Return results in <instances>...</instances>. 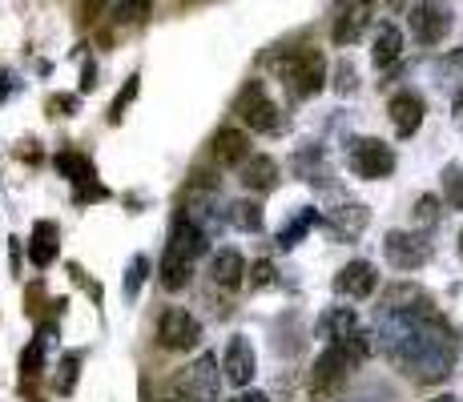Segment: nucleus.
I'll list each match as a JSON object with an SVG mask.
<instances>
[{
	"instance_id": "5701e85b",
	"label": "nucleus",
	"mask_w": 463,
	"mask_h": 402,
	"mask_svg": "<svg viewBox=\"0 0 463 402\" xmlns=\"http://www.w3.org/2000/svg\"><path fill=\"white\" fill-rule=\"evenodd\" d=\"M363 226H367V210H363V205H343V210L335 213V221H331V229L338 238L363 234Z\"/></svg>"
},
{
	"instance_id": "a878e982",
	"label": "nucleus",
	"mask_w": 463,
	"mask_h": 402,
	"mask_svg": "<svg viewBox=\"0 0 463 402\" xmlns=\"http://www.w3.org/2000/svg\"><path fill=\"white\" fill-rule=\"evenodd\" d=\"M230 210H234L230 218H234V226H238V229H250V234H254V229H262V205H254V201H238V205H230Z\"/></svg>"
},
{
	"instance_id": "9d476101",
	"label": "nucleus",
	"mask_w": 463,
	"mask_h": 402,
	"mask_svg": "<svg viewBox=\"0 0 463 402\" xmlns=\"http://www.w3.org/2000/svg\"><path fill=\"white\" fill-rule=\"evenodd\" d=\"M254 366H258V362H254V346L246 342L242 334L230 338L226 354H222V370H226V382H234V387H250Z\"/></svg>"
},
{
	"instance_id": "b1692460",
	"label": "nucleus",
	"mask_w": 463,
	"mask_h": 402,
	"mask_svg": "<svg viewBox=\"0 0 463 402\" xmlns=\"http://www.w3.org/2000/svg\"><path fill=\"white\" fill-rule=\"evenodd\" d=\"M149 16V0H118L113 5V21L118 24H141Z\"/></svg>"
},
{
	"instance_id": "39448f33",
	"label": "nucleus",
	"mask_w": 463,
	"mask_h": 402,
	"mask_svg": "<svg viewBox=\"0 0 463 402\" xmlns=\"http://www.w3.org/2000/svg\"><path fill=\"white\" fill-rule=\"evenodd\" d=\"M346 161H351L354 177L379 182V177H391V169H395V149L379 137H354L351 149H346Z\"/></svg>"
},
{
	"instance_id": "aec40b11",
	"label": "nucleus",
	"mask_w": 463,
	"mask_h": 402,
	"mask_svg": "<svg viewBox=\"0 0 463 402\" xmlns=\"http://www.w3.org/2000/svg\"><path fill=\"white\" fill-rule=\"evenodd\" d=\"M399 57H403V33H399L395 24H379L375 44H371V61H375V69L395 65Z\"/></svg>"
},
{
	"instance_id": "f8f14e48",
	"label": "nucleus",
	"mask_w": 463,
	"mask_h": 402,
	"mask_svg": "<svg viewBox=\"0 0 463 402\" xmlns=\"http://www.w3.org/2000/svg\"><path fill=\"white\" fill-rule=\"evenodd\" d=\"M375 285H379V274L371 262H346L335 278V290L343 294V298H371Z\"/></svg>"
},
{
	"instance_id": "c85d7f7f",
	"label": "nucleus",
	"mask_w": 463,
	"mask_h": 402,
	"mask_svg": "<svg viewBox=\"0 0 463 402\" xmlns=\"http://www.w3.org/2000/svg\"><path fill=\"white\" fill-rule=\"evenodd\" d=\"M411 218H415V226L420 229H431L435 221H439V198H435V193H423V198L415 201Z\"/></svg>"
},
{
	"instance_id": "473e14b6",
	"label": "nucleus",
	"mask_w": 463,
	"mask_h": 402,
	"mask_svg": "<svg viewBox=\"0 0 463 402\" xmlns=\"http://www.w3.org/2000/svg\"><path fill=\"white\" fill-rule=\"evenodd\" d=\"M146 270H149V262L146 257H133V266H129V278H126V294L133 298L137 294V285H141V278H146Z\"/></svg>"
},
{
	"instance_id": "37998d69",
	"label": "nucleus",
	"mask_w": 463,
	"mask_h": 402,
	"mask_svg": "<svg viewBox=\"0 0 463 402\" xmlns=\"http://www.w3.org/2000/svg\"><path fill=\"white\" fill-rule=\"evenodd\" d=\"M387 5H391V8H403V0H387Z\"/></svg>"
},
{
	"instance_id": "2f4dec72",
	"label": "nucleus",
	"mask_w": 463,
	"mask_h": 402,
	"mask_svg": "<svg viewBox=\"0 0 463 402\" xmlns=\"http://www.w3.org/2000/svg\"><path fill=\"white\" fill-rule=\"evenodd\" d=\"M137 85H141V77L133 73L129 77V85H126V93H118V101H113V121H121V113H126V105L137 97Z\"/></svg>"
},
{
	"instance_id": "0eeeda50",
	"label": "nucleus",
	"mask_w": 463,
	"mask_h": 402,
	"mask_svg": "<svg viewBox=\"0 0 463 402\" xmlns=\"http://www.w3.org/2000/svg\"><path fill=\"white\" fill-rule=\"evenodd\" d=\"M202 342V322L185 310H165L157 322V346L162 351H194Z\"/></svg>"
},
{
	"instance_id": "c756f323",
	"label": "nucleus",
	"mask_w": 463,
	"mask_h": 402,
	"mask_svg": "<svg viewBox=\"0 0 463 402\" xmlns=\"http://www.w3.org/2000/svg\"><path fill=\"white\" fill-rule=\"evenodd\" d=\"M315 221H318V213H315V210H307V213H302V218L295 221V226H287V229H282V234H279V246H287V249H290V246H295V241H298L302 234H307L310 226H315Z\"/></svg>"
},
{
	"instance_id": "2eb2a0df",
	"label": "nucleus",
	"mask_w": 463,
	"mask_h": 402,
	"mask_svg": "<svg viewBox=\"0 0 463 402\" xmlns=\"http://www.w3.org/2000/svg\"><path fill=\"white\" fill-rule=\"evenodd\" d=\"M210 154L218 165H246V161H250V137H246L242 129H218Z\"/></svg>"
},
{
	"instance_id": "f3484780",
	"label": "nucleus",
	"mask_w": 463,
	"mask_h": 402,
	"mask_svg": "<svg viewBox=\"0 0 463 402\" xmlns=\"http://www.w3.org/2000/svg\"><path fill=\"white\" fill-rule=\"evenodd\" d=\"M351 334H359V318H354L351 306H335L318 318V338H326V346L343 342V338H351Z\"/></svg>"
},
{
	"instance_id": "412c9836",
	"label": "nucleus",
	"mask_w": 463,
	"mask_h": 402,
	"mask_svg": "<svg viewBox=\"0 0 463 402\" xmlns=\"http://www.w3.org/2000/svg\"><path fill=\"white\" fill-rule=\"evenodd\" d=\"M242 274H246V262H242V254H238V249H222V254L210 262L213 285H226V290H234V285L242 282Z\"/></svg>"
},
{
	"instance_id": "a18cd8bd",
	"label": "nucleus",
	"mask_w": 463,
	"mask_h": 402,
	"mask_svg": "<svg viewBox=\"0 0 463 402\" xmlns=\"http://www.w3.org/2000/svg\"><path fill=\"white\" fill-rule=\"evenodd\" d=\"M162 402H182V398H162Z\"/></svg>"
},
{
	"instance_id": "7c9ffc66",
	"label": "nucleus",
	"mask_w": 463,
	"mask_h": 402,
	"mask_svg": "<svg viewBox=\"0 0 463 402\" xmlns=\"http://www.w3.org/2000/svg\"><path fill=\"white\" fill-rule=\"evenodd\" d=\"M77 366H81V354H69V359L61 362V382H57L61 395H69V390H73V382H77Z\"/></svg>"
},
{
	"instance_id": "e433bc0d",
	"label": "nucleus",
	"mask_w": 463,
	"mask_h": 402,
	"mask_svg": "<svg viewBox=\"0 0 463 402\" xmlns=\"http://www.w3.org/2000/svg\"><path fill=\"white\" fill-rule=\"evenodd\" d=\"M49 109H52V117H57V109H61V117H69V113L77 109V97H52Z\"/></svg>"
},
{
	"instance_id": "f704fd0d",
	"label": "nucleus",
	"mask_w": 463,
	"mask_h": 402,
	"mask_svg": "<svg viewBox=\"0 0 463 402\" xmlns=\"http://www.w3.org/2000/svg\"><path fill=\"white\" fill-rule=\"evenodd\" d=\"M274 282V266L270 262H254V270H250V285L254 290H262V285H270Z\"/></svg>"
},
{
	"instance_id": "49530a36",
	"label": "nucleus",
	"mask_w": 463,
	"mask_h": 402,
	"mask_svg": "<svg viewBox=\"0 0 463 402\" xmlns=\"http://www.w3.org/2000/svg\"><path fill=\"white\" fill-rule=\"evenodd\" d=\"M185 5H190V0H185Z\"/></svg>"
},
{
	"instance_id": "ea45409f",
	"label": "nucleus",
	"mask_w": 463,
	"mask_h": 402,
	"mask_svg": "<svg viewBox=\"0 0 463 402\" xmlns=\"http://www.w3.org/2000/svg\"><path fill=\"white\" fill-rule=\"evenodd\" d=\"M234 402H270V398H266V395H258V390H250V395H238Z\"/></svg>"
},
{
	"instance_id": "dca6fc26",
	"label": "nucleus",
	"mask_w": 463,
	"mask_h": 402,
	"mask_svg": "<svg viewBox=\"0 0 463 402\" xmlns=\"http://www.w3.org/2000/svg\"><path fill=\"white\" fill-rule=\"evenodd\" d=\"M165 249H174V254H182V257H190L194 262L198 254H206V234H202L190 218H177L174 229H169V246Z\"/></svg>"
},
{
	"instance_id": "a19ab883",
	"label": "nucleus",
	"mask_w": 463,
	"mask_h": 402,
	"mask_svg": "<svg viewBox=\"0 0 463 402\" xmlns=\"http://www.w3.org/2000/svg\"><path fill=\"white\" fill-rule=\"evenodd\" d=\"M427 402H456L451 395H435V398H427Z\"/></svg>"
},
{
	"instance_id": "20e7f679",
	"label": "nucleus",
	"mask_w": 463,
	"mask_h": 402,
	"mask_svg": "<svg viewBox=\"0 0 463 402\" xmlns=\"http://www.w3.org/2000/svg\"><path fill=\"white\" fill-rule=\"evenodd\" d=\"M234 113L250 125L254 133H279L282 129V113H279V105L270 101L262 80L242 85V93H238V101H234Z\"/></svg>"
},
{
	"instance_id": "c9c22d12",
	"label": "nucleus",
	"mask_w": 463,
	"mask_h": 402,
	"mask_svg": "<svg viewBox=\"0 0 463 402\" xmlns=\"http://www.w3.org/2000/svg\"><path fill=\"white\" fill-rule=\"evenodd\" d=\"M105 5H109V0H81V21H97V16L105 13Z\"/></svg>"
},
{
	"instance_id": "4c0bfd02",
	"label": "nucleus",
	"mask_w": 463,
	"mask_h": 402,
	"mask_svg": "<svg viewBox=\"0 0 463 402\" xmlns=\"http://www.w3.org/2000/svg\"><path fill=\"white\" fill-rule=\"evenodd\" d=\"M451 113H456V125H459V129H463V89H459V93H456V101H451Z\"/></svg>"
},
{
	"instance_id": "6ab92c4d",
	"label": "nucleus",
	"mask_w": 463,
	"mask_h": 402,
	"mask_svg": "<svg viewBox=\"0 0 463 402\" xmlns=\"http://www.w3.org/2000/svg\"><path fill=\"white\" fill-rule=\"evenodd\" d=\"M242 185L246 190H254V193H266V190H274L279 185V161L274 157H250L242 165Z\"/></svg>"
},
{
	"instance_id": "58836bf2",
	"label": "nucleus",
	"mask_w": 463,
	"mask_h": 402,
	"mask_svg": "<svg viewBox=\"0 0 463 402\" xmlns=\"http://www.w3.org/2000/svg\"><path fill=\"white\" fill-rule=\"evenodd\" d=\"M93 77H97V69H93V65H85V77H81V89H93V85H97V80H93Z\"/></svg>"
},
{
	"instance_id": "1a4fd4ad",
	"label": "nucleus",
	"mask_w": 463,
	"mask_h": 402,
	"mask_svg": "<svg viewBox=\"0 0 463 402\" xmlns=\"http://www.w3.org/2000/svg\"><path fill=\"white\" fill-rule=\"evenodd\" d=\"M427 310H435L431 294L411 282H399V285H387L379 314H427Z\"/></svg>"
},
{
	"instance_id": "a211bd4d",
	"label": "nucleus",
	"mask_w": 463,
	"mask_h": 402,
	"mask_svg": "<svg viewBox=\"0 0 463 402\" xmlns=\"http://www.w3.org/2000/svg\"><path fill=\"white\" fill-rule=\"evenodd\" d=\"M194 278V262L190 257H182V254H174V249H165L162 254V266H157V282H162V290L169 294H177V290H185Z\"/></svg>"
},
{
	"instance_id": "7ed1b4c3",
	"label": "nucleus",
	"mask_w": 463,
	"mask_h": 402,
	"mask_svg": "<svg viewBox=\"0 0 463 402\" xmlns=\"http://www.w3.org/2000/svg\"><path fill=\"white\" fill-rule=\"evenodd\" d=\"M279 73H282V85L290 89V97L307 101V97H315L326 85V57L318 49H290L279 61Z\"/></svg>"
},
{
	"instance_id": "bb28decb",
	"label": "nucleus",
	"mask_w": 463,
	"mask_h": 402,
	"mask_svg": "<svg viewBox=\"0 0 463 402\" xmlns=\"http://www.w3.org/2000/svg\"><path fill=\"white\" fill-rule=\"evenodd\" d=\"M57 169L65 177H73V182H93V165L77 154H57Z\"/></svg>"
},
{
	"instance_id": "393cba45",
	"label": "nucleus",
	"mask_w": 463,
	"mask_h": 402,
	"mask_svg": "<svg viewBox=\"0 0 463 402\" xmlns=\"http://www.w3.org/2000/svg\"><path fill=\"white\" fill-rule=\"evenodd\" d=\"M443 201H448L451 210H463V169L459 165L443 169Z\"/></svg>"
},
{
	"instance_id": "cd10ccee",
	"label": "nucleus",
	"mask_w": 463,
	"mask_h": 402,
	"mask_svg": "<svg viewBox=\"0 0 463 402\" xmlns=\"http://www.w3.org/2000/svg\"><path fill=\"white\" fill-rule=\"evenodd\" d=\"M41 370H44V334L33 338L29 351L21 354V374H24V379H37Z\"/></svg>"
},
{
	"instance_id": "79ce46f5",
	"label": "nucleus",
	"mask_w": 463,
	"mask_h": 402,
	"mask_svg": "<svg viewBox=\"0 0 463 402\" xmlns=\"http://www.w3.org/2000/svg\"><path fill=\"white\" fill-rule=\"evenodd\" d=\"M5 97H8V85H5V80H0V101H5Z\"/></svg>"
},
{
	"instance_id": "6e6552de",
	"label": "nucleus",
	"mask_w": 463,
	"mask_h": 402,
	"mask_svg": "<svg viewBox=\"0 0 463 402\" xmlns=\"http://www.w3.org/2000/svg\"><path fill=\"white\" fill-rule=\"evenodd\" d=\"M383 254H387V262L395 266V270H420L427 266V257H431V246L420 238V234H407V229H391L387 238H383Z\"/></svg>"
},
{
	"instance_id": "f257e3e1",
	"label": "nucleus",
	"mask_w": 463,
	"mask_h": 402,
	"mask_svg": "<svg viewBox=\"0 0 463 402\" xmlns=\"http://www.w3.org/2000/svg\"><path fill=\"white\" fill-rule=\"evenodd\" d=\"M379 338L391 359L420 382L448 379L459 354V330L443 322L435 310H427V314H379Z\"/></svg>"
},
{
	"instance_id": "c03bdc74",
	"label": "nucleus",
	"mask_w": 463,
	"mask_h": 402,
	"mask_svg": "<svg viewBox=\"0 0 463 402\" xmlns=\"http://www.w3.org/2000/svg\"><path fill=\"white\" fill-rule=\"evenodd\" d=\"M459 254H463V229H459Z\"/></svg>"
},
{
	"instance_id": "72a5a7b5",
	"label": "nucleus",
	"mask_w": 463,
	"mask_h": 402,
	"mask_svg": "<svg viewBox=\"0 0 463 402\" xmlns=\"http://www.w3.org/2000/svg\"><path fill=\"white\" fill-rule=\"evenodd\" d=\"M338 80H335V89H338V93H354V85H359V77H354V69L351 65H346V61H343V65H338V73H335Z\"/></svg>"
},
{
	"instance_id": "f03ea898",
	"label": "nucleus",
	"mask_w": 463,
	"mask_h": 402,
	"mask_svg": "<svg viewBox=\"0 0 463 402\" xmlns=\"http://www.w3.org/2000/svg\"><path fill=\"white\" fill-rule=\"evenodd\" d=\"M367 354H371L367 334H351V338H343V342H331L315 359V370H310V390H315L318 398L343 390V382L351 379V370L367 359Z\"/></svg>"
},
{
	"instance_id": "4be33fe9",
	"label": "nucleus",
	"mask_w": 463,
	"mask_h": 402,
	"mask_svg": "<svg viewBox=\"0 0 463 402\" xmlns=\"http://www.w3.org/2000/svg\"><path fill=\"white\" fill-rule=\"evenodd\" d=\"M29 257L41 270L57 257V226H52V221H37V229H33V238H29Z\"/></svg>"
},
{
	"instance_id": "9b49d317",
	"label": "nucleus",
	"mask_w": 463,
	"mask_h": 402,
	"mask_svg": "<svg viewBox=\"0 0 463 402\" xmlns=\"http://www.w3.org/2000/svg\"><path fill=\"white\" fill-rule=\"evenodd\" d=\"M185 395L194 402H218V359L213 354H202L185 370Z\"/></svg>"
},
{
	"instance_id": "4468645a",
	"label": "nucleus",
	"mask_w": 463,
	"mask_h": 402,
	"mask_svg": "<svg viewBox=\"0 0 463 402\" xmlns=\"http://www.w3.org/2000/svg\"><path fill=\"white\" fill-rule=\"evenodd\" d=\"M371 5H375V0H351V5L338 13V21L331 29V41L335 44H354V41H359L363 29L371 24Z\"/></svg>"
},
{
	"instance_id": "ddd939ff",
	"label": "nucleus",
	"mask_w": 463,
	"mask_h": 402,
	"mask_svg": "<svg viewBox=\"0 0 463 402\" xmlns=\"http://www.w3.org/2000/svg\"><path fill=\"white\" fill-rule=\"evenodd\" d=\"M391 113V125H395L399 137H415L423 125V97L420 93H395L387 105Z\"/></svg>"
},
{
	"instance_id": "423d86ee",
	"label": "nucleus",
	"mask_w": 463,
	"mask_h": 402,
	"mask_svg": "<svg viewBox=\"0 0 463 402\" xmlns=\"http://www.w3.org/2000/svg\"><path fill=\"white\" fill-rule=\"evenodd\" d=\"M407 21H411V37L420 44H439L456 24V13L448 5H439V0H420V5H411Z\"/></svg>"
}]
</instances>
